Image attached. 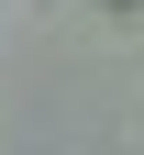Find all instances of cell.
<instances>
[]
</instances>
